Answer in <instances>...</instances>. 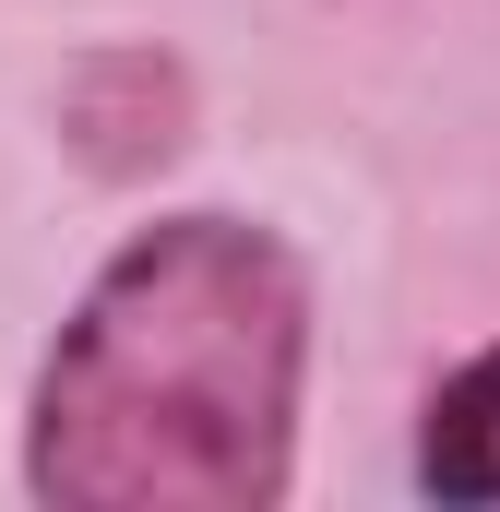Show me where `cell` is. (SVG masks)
Here are the masks:
<instances>
[{
	"mask_svg": "<svg viewBox=\"0 0 500 512\" xmlns=\"http://www.w3.org/2000/svg\"><path fill=\"white\" fill-rule=\"evenodd\" d=\"M310 274L250 215H167L96 262L60 322L24 489L60 512H262L298 453Z\"/></svg>",
	"mask_w": 500,
	"mask_h": 512,
	"instance_id": "1",
	"label": "cell"
},
{
	"mask_svg": "<svg viewBox=\"0 0 500 512\" xmlns=\"http://www.w3.org/2000/svg\"><path fill=\"white\" fill-rule=\"evenodd\" d=\"M417 477H429L441 501H500V346H489V358H465L453 382L429 393Z\"/></svg>",
	"mask_w": 500,
	"mask_h": 512,
	"instance_id": "2",
	"label": "cell"
}]
</instances>
